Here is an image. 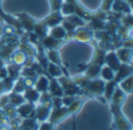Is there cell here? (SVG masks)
<instances>
[{"label":"cell","mask_w":133,"mask_h":130,"mask_svg":"<svg viewBox=\"0 0 133 130\" xmlns=\"http://www.w3.org/2000/svg\"><path fill=\"white\" fill-rule=\"evenodd\" d=\"M27 53L25 52V51H22L21 49H18V50L13 51V53H12L11 56V63H13V64L15 65H19V66H23L26 64V62H27Z\"/></svg>","instance_id":"cell-11"},{"label":"cell","mask_w":133,"mask_h":130,"mask_svg":"<svg viewBox=\"0 0 133 130\" xmlns=\"http://www.w3.org/2000/svg\"><path fill=\"white\" fill-rule=\"evenodd\" d=\"M62 20H63V16H62V14L60 13V11H55V12H51L48 16H46V18L42 20V22L48 28H53V27H55V26L61 25Z\"/></svg>","instance_id":"cell-7"},{"label":"cell","mask_w":133,"mask_h":130,"mask_svg":"<svg viewBox=\"0 0 133 130\" xmlns=\"http://www.w3.org/2000/svg\"><path fill=\"white\" fill-rule=\"evenodd\" d=\"M72 129L75 130V122H74V126H72Z\"/></svg>","instance_id":"cell-24"},{"label":"cell","mask_w":133,"mask_h":130,"mask_svg":"<svg viewBox=\"0 0 133 130\" xmlns=\"http://www.w3.org/2000/svg\"><path fill=\"white\" fill-rule=\"evenodd\" d=\"M71 39L76 40L79 42H91L94 40V30H91L89 27L83 26V27H78L77 29L74 30Z\"/></svg>","instance_id":"cell-2"},{"label":"cell","mask_w":133,"mask_h":130,"mask_svg":"<svg viewBox=\"0 0 133 130\" xmlns=\"http://www.w3.org/2000/svg\"><path fill=\"white\" fill-rule=\"evenodd\" d=\"M35 103L32 102H23L22 105H20L19 107H16V113L22 119H27V117H33L35 110Z\"/></svg>","instance_id":"cell-3"},{"label":"cell","mask_w":133,"mask_h":130,"mask_svg":"<svg viewBox=\"0 0 133 130\" xmlns=\"http://www.w3.org/2000/svg\"><path fill=\"white\" fill-rule=\"evenodd\" d=\"M115 71L112 70L111 67H109L108 65L103 64L101 67V72H99V75H101L102 80H104V81H111V80L115 78Z\"/></svg>","instance_id":"cell-16"},{"label":"cell","mask_w":133,"mask_h":130,"mask_svg":"<svg viewBox=\"0 0 133 130\" xmlns=\"http://www.w3.org/2000/svg\"><path fill=\"white\" fill-rule=\"evenodd\" d=\"M47 70H48L49 77H51V78H58V77H61L62 74L68 75L65 73L64 68H62L61 66L54 64V63H50V62H49L48 65H47Z\"/></svg>","instance_id":"cell-14"},{"label":"cell","mask_w":133,"mask_h":130,"mask_svg":"<svg viewBox=\"0 0 133 130\" xmlns=\"http://www.w3.org/2000/svg\"><path fill=\"white\" fill-rule=\"evenodd\" d=\"M104 64L108 65L109 67H111L113 71H117L119 68V66L122 65V62L119 60V58L117 57L115 50H110L106 51L105 53V58H104Z\"/></svg>","instance_id":"cell-4"},{"label":"cell","mask_w":133,"mask_h":130,"mask_svg":"<svg viewBox=\"0 0 133 130\" xmlns=\"http://www.w3.org/2000/svg\"><path fill=\"white\" fill-rule=\"evenodd\" d=\"M48 29H49V28L47 27V26L44 25L42 21H40V22H36L34 29H33V33H34V34L36 35L40 40H41V39H43L44 36H47V35H48Z\"/></svg>","instance_id":"cell-17"},{"label":"cell","mask_w":133,"mask_h":130,"mask_svg":"<svg viewBox=\"0 0 133 130\" xmlns=\"http://www.w3.org/2000/svg\"><path fill=\"white\" fill-rule=\"evenodd\" d=\"M118 86H119L127 95L131 94L133 92V77H132V74L129 75V77H126L125 79H123L122 81L118 82Z\"/></svg>","instance_id":"cell-15"},{"label":"cell","mask_w":133,"mask_h":130,"mask_svg":"<svg viewBox=\"0 0 133 130\" xmlns=\"http://www.w3.org/2000/svg\"><path fill=\"white\" fill-rule=\"evenodd\" d=\"M44 52H46V56H47V59H48V62L50 63H54V64L61 66L62 68L63 65H62V60H61L60 58V52H58L57 49H49V50H44Z\"/></svg>","instance_id":"cell-13"},{"label":"cell","mask_w":133,"mask_h":130,"mask_svg":"<svg viewBox=\"0 0 133 130\" xmlns=\"http://www.w3.org/2000/svg\"><path fill=\"white\" fill-rule=\"evenodd\" d=\"M113 115V122L110 130H132V123L124 116L122 110H111Z\"/></svg>","instance_id":"cell-1"},{"label":"cell","mask_w":133,"mask_h":130,"mask_svg":"<svg viewBox=\"0 0 133 130\" xmlns=\"http://www.w3.org/2000/svg\"><path fill=\"white\" fill-rule=\"evenodd\" d=\"M2 32H4V28H2V25H1V22H0V36H1Z\"/></svg>","instance_id":"cell-23"},{"label":"cell","mask_w":133,"mask_h":130,"mask_svg":"<svg viewBox=\"0 0 133 130\" xmlns=\"http://www.w3.org/2000/svg\"><path fill=\"white\" fill-rule=\"evenodd\" d=\"M115 52L122 63H124V64H131L132 63V48L118 47L115 50Z\"/></svg>","instance_id":"cell-6"},{"label":"cell","mask_w":133,"mask_h":130,"mask_svg":"<svg viewBox=\"0 0 133 130\" xmlns=\"http://www.w3.org/2000/svg\"><path fill=\"white\" fill-rule=\"evenodd\" d=\"M5 93V88H4V84H2V80H0V95Z\"/></svg>","instance_id":"cell-22"},{"label":"cell","mask_w":133,"mask_h":130,"mask_svg":"<svg viewBox=\"0 0 133 130\" xmlns=\"http://www.w3.org/2000/svg\"><path fill=\"white\" fill-rule=\"evenodd\" d=\"M34 87L40 93H46L49 88V77L46 74H39L34 81Z\"/></svg>","instance_id":"cell-9"},{"label":"cell","mask_w":133,"mask_h":130,"mask_svg":"<svg viewBox=\"0 0 133 130\" xmlns=\"http://www.w3.org/2000/svg\"><path fill=\"white\" fill-rule=\"evenodd\" d=\"M54 128H55V126L49 120H47V121L40 122L36 130H54Z\"/></svg>","instance_id":"cell-18"},{"label":"cell","mask_w":133,"mask_h":130,"mask_svg":"<svg viewBox=\"0 0 133 130\" xmlns=\"http://www.w3.org/2000/svg\"><path fill=\"white\" fill-rule=\"evenodd\" d=\"M113 4V0H103L101 6V11L103 12H109L111 9V6Z\"/></svg>","instance_id":"cell-20"},{"label":"cell","mask_w":133,"mask_h":130,"mask_svg":"<svg viewBox=\"0 0 133 130\" xmlns=\"http://www.w3.org/2000/svg\"><path fill=\"white\" fill-rule=\"evenodd\" d=\"M9 120L7 117V115L5 114L4 110H0V127L1 126H5V124H8Z\"/></svg>","instance_id":"cell-21"},{"label":"cell","mask_w":133,"mask_h":130,"mask_svg":"<svg viewBox=\"0 0 133 130\" xmlns=\"http://www.w3.org/2000/svg\"><path fill=\"white\" fill-rule=\"evenodd\" d=\"M63 1H64V0H50V8H51V12L60 11V8H61V6H62Z\"/></svg>","instance_id":"cell-19"},{"label":"cell","mask_w":133,"mask_h":130,"mask_svg":"<svg viewBox=\"0 0 133 130\" xmlns=\"http://www.w3.org/2000/svg\"><path fill=\"white\" fill-rule=\"evenodd\" d=\"M16 16H18V20H19V23H20L21 28H23L25 30H27L28 33L33 32L35 25H36V21H35L32 16H29L28 14H25V13L18 14Z\"/></svg>","instance_id":"cell-5"},{"label":"cell","mask_w":133,"mask_h":130,"mask_svg":"<svg viewBox=\"0 0 133 130\" xmlns=\"http://www.w3.org/2000/svg\"><path fill=\"white\" fill-rule=\"evenodd\" d=\"M132 72H133V68H132L131 64H124V63H122V65L119 66V68L116 71L113 80H115V81L118 84V82L122 81V80L125 79L126 77L131 75Z\"/></svg>","instance_id":"cell-8"},{"label":"cell","mask_w":133,"mask_h":130,"mask_svg":"<svg viewBox=\"0 0 133 130\" xmlns=\"http://www.w3.org/2000/svg\"><path fill=\"white\" fill-rule=\"evenodd\" d=\"M48 35H50L51 37H54L56 40H60V41H63V40L66 41L68 40V33H66V30L61 25L55 26L53 28H49Z\"/></svg>","instance_id":"cell-10"},{"label":"cell","mask_w":133,"mask_h":130,"mask_svg":"<svg viewBox=\"0 0 133 130\" xmlns=\"http://www.w3.org/2000/svg\"><path fill=\"white\" fill-rule=\"evenodd\" d=\"M40 92H37L34 87H27V88L23 91V98L27 102H32L36 105L39 102V99H40Z\"/></svg>","instance_id":"cell-12"}]
</instances>
